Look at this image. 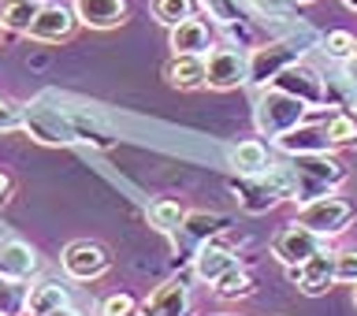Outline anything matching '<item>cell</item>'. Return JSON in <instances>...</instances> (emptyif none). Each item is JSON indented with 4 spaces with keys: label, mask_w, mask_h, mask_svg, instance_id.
Listing matches in <instances>:
<instances>
[{
    "label": "cell",
    "mask_w": 357,
    "mask_h": 316,
    "mask_svg": "<svg viewBox=\"0 0 357 316\" xmlns=\"http://www.w3.org/2000/svg\"><path fill=\"white\" fill-rule=\"evenodd\" d=\"M357 220V205L350 197L335 194V190H328V194L320 197H309L298 205V216L294 223H301V227H309L312 234H320L324 242L328 239H339L342 231H350V223Z\"/></svg>",
    "instance_id": "6da1fadb"
},
{
    "label": "cell",
    "mask_w": 357,
    "mask_h": 316,
    "mask_svg": "<svg viewBox=\"0 0 357 316\" xmlns=\"http://www.w3.org/2000/svg\"><path fill=\"white\" fill-rule=\"evenodd\" d=\"M346 183V164L331 153H312V156H298V164L290 167V197L294 201H309L320 197L328 190Z\"/></svg>",
    "instance_id": "7a4b0ae2"
},
{
    "label": "cell",
    "mask_w": 357,
    "mask_h": 316,
    "mask_svg": "<svg viewBox=\"0 0 357 316\" xmlns=\"http://www.w3.org/2000/svg\"><path fill=\"white\" fill-rule=\"evenodd\" d=\"M305 119H309V105L279 86H268L261 93V100H257V127L268 138H279V134L301 127Z\"/></svg>",
    "instance_id": "3957f363"
},
{
    "label": "cell",
    "mask_w": 357,
    "mask_h": 316,
    "mask_svg": "<svg viewBox=\"0 0 357 316\" xmlns=\"http://www.w3.org/2000/svg\"><path fill=\"white\" fill-rule=\"evenodd\" d=\"M60 268H63L67 279H75V283H93V279H100L112 268V253L93 239H78L63 250Z\"/></svg>",
    "instance_id": "277c9868"
},
{
    "label": "cell",
    "mask_w": 357,
    "mask_h": 316,
    "mask_svg": "<svg viewBox=\"0 0 357 316\" xmlns=\"http://www.w3.org/2000/svg\"><path fill=\"white\" fill-rule=\"evenodd\" d=\"M78 27H82V22H78L71 4H63V0H45L38 19L30 22L26 38L41 41V45H60V41H71Z\"/></svg>",
    "instance_id": "5b68a950"
},
{
    "label": "cell",
    "mask_w": 357,
    "mask_h": 316,
    "mask_svg": "<svg viewBox=\"0 0 357 316\" xmlns=\"http://www.w3.org/2000/svg\"><path fill=\"white\" fill-rule=\"evenodd\" d=\"M290 279L298 283L301 294H309V298H320V294H328V290L339 283V250H317L309 257V261H301L298 268H290Z\"/></svg>",
    "instance_id": "8992f818"
},
{
    "label": "cell",
    "mask_w": 357,
    "mask_h": 316,
    "mask_svg": "<svg viewBox=\"0 0 357 316\" xmlns=\"http://www.w3.org/2000/svg\"><path fill=\"white\" fill-rule=\"evenodd\" d=\"M205 71H208V89H220V93L250 82V60L238 49H227V45H212L205 56Z\"/></svg>",
    "instance_id": "52a82bcc"
},
{
    "label": "cell",
    "mask_w": 357,
    "mask_h": 316,
    "mask_svg": "<svg viewBox=\"0 0 357 316\" xmlns=\"http://www.w3.org/2000/svg\"><path fill=\"white\" fill-rule=\"evenodd\" d=\"M324 242L320 234H312L309 227H301V223H287V227H279L272 234V257L279 264H287V268H298L301 261H309L317 250H324Z\"/></svg>",
    "instance_id": "ba28073f"
},
{
    "label": "cell",
    "mask_w": 357,
    "mask_h": 316,
    "mask_svg": "<svg viewBox=\"0 0 357 316\" xmlns=\"http://www.w3.org/2000/svg\"><path fill=\"white\" fill-rule=\"evenodd\" d=\"M301 60V49L294 41H268V45H257L253 56H250V82L253 86H272L275 75L283 67L298 63Z\"/></svg>",
    "instance_id": "9c48e42d"
},
{
    "label": "cell",
    "mask_w": 357,
    "mask_h": 316,
    "mask_svg": "<svg viewBox=\"0 0 357 316\" xmlns=\"http://www.w3.org/2000/svg\"><path fill=\"white\" fill-rule=\"evenodd\" d=\"M22 127H26L38 142H45V145L75 142L71 116H63V112H56V108H45V105H26L22 108Z\"/></svg>",
    "instance_id": "30bf717a"
},
{
    "label": "cell",
    "mask_w": 357,
    "mask_h": 316,
    "mask_svg": "<svg viewBox=\"0 0 357 316\" xmlns=\"http://www.w3.org/2000/svg\"><path fill=\"white\" fill-rule=\"evenodd\" d=\"M279 89H287V93H294L301 97L309 108H320V105H328V86H324V78L317 67H309L305 60H298V63H290L283 67V71L275 75V82Z\"/></svg>",
    "instance_id": "8fae6325"
},
{
    "label": "cell",
    "mask_w": 357,
    "mask_h": 316,
    "mask_svg": "<svg viewBox=\"0 0 357 316\" xmlns=\"http://www.w3.org/2000/svg\"><path fill=\"white\" fill-rule=\"evenodd\" d=\"M138 316H190V287L183 276L164 279L138 306Z\"/></svg>",
    "instance_id": "7c38bea8"
},
{
    "label": "cell",
    "mask_w": 357,
    "mask_h": 316,
    "mask_svg": "<svg viewBox=\"0 0 357 316\" xmlns=\"http://www.w3.org/2000/svg\"><path fill=\"white\" fill-rule=\"evenodd\" d=\"M38 253L33 246H26L22 239H4L0 242V279H11V283H26V279L38 276Z\"/></svg>",
    "instance_id": "4fadbf2b"
},
{
    "label": "cell",
    "mask_w": 357,
    "mask_h": 316,
    "mask_svg": "<svg viewBox=\"0 0 357 316\" xmlns=\"http://www.w3.org/2000/svg\"><path fill=\"white\" fill-rule=\"evenodd\" d=\"M75 15L89 30H116L127 22V0H71Z\"/></svg>",
    "instance_id": "5bb4252c"
},
{
    "label": "cell",
    "mask_w": 357,
    "mask_h": 316,
    "mask_svg": "<svg viewBox=\"0 0 357 316\" xmlns=\"http://www.w3.org/2000/svg\"><path fill=\"white\" fill-rule=\"evenodd\" d=\"M275 145L283 153H290V156H312V153H331L335 149L328 130H324V123H309V119L301 123V127H294V130L279 134Z\"/></svg>",
    "instance_id": "9a60e30c"
},
{
    "label": "cell",
    "mask_w": 357,
    "mask_h": 316,
    "mask_svg": "<svg viewBox=\"0 0 357 316\" xmlns=\"http://www.w3.org/2000/svg\"><path fill=\"white\" fill-rule=\"evenodd\" d=\"M167 45H172L175 56H208L212 49V30L205 19H183L178 27H172L167 33Z\"/></svg>",
    "instance_id": "2e32d148"
},
{
    "label": "cell",
    "mask_w": 357,
    "mask_h": 316,
    "mask_svg": "<svg viewBox=\"0 0 357 316\" xmlns=\"http://www.w3.org/2000/svg\"><path fill=\"white\" fill-rule=\"evenodd\" d=\"M231 268H238V257H234L223 242L216 239H208V242H201V250L194 257V276L201 279V283H216L220 276H227Z\"/></svg>",
    "instance_id": "e0dca14e"
},
{
    "label": "cell",
    "mask_w": 357,
    "mask_h": 316,
    "mask_svg": "<svg viewBox=\"0 0 357 316\" xmlns=\"http://www.w3.org/2000/svg\"><path fill=\"white\" fill-rule=\"evenodd\" d=\"M167 82L183 93H194V89H205L208 86V71H205V56H172L167 63Z\"/></svg>",
    "instance_id": "ac0fdd59"
},
{
    "label": "cell",
    "mask_w": 357,
    "mask_h": 316,
    "mask_svg": "<svg viewBox=\"0 0 357 316\" xmlns=\"http://www.w3.org/2000/svg\"><path fill=\"white\" fill-rule=\"evenodd\" d=\"M231 164L238 167V175H264L272 167V156H268V145L257 138H245L231 149Z\"/></svg>",
    "instance_id": "d6986e66"
},
{
    "label": "cell",
    "mask_w": 357,
    "mask_h": 316,
    "mask_svg": "<svg viewBox=\"0 0 357 316\" xmlns=\"http://www.w3.org/2000/svg\"><path fill=\"white\" fill-rule=\"evenodd\" d=\"M63 306H67V290L56 279H41V283H33L26 290V316H45Z\"/></svg>",
    "instance_id": "ffe728a7"
},
{
    "label": "cell",
    "mask_w": 357,
    "mask_h": 316,
    "mask_svg": "<svg viewBox=\"0 0 357 316\" xmlns=\"http://www.w3.org/2000/svg\"><path fill=\"white\" fill-rule=\"evenodd\" d=\"M45 0H4L0 4V27H4L8 33H26L30 22L38 19Z\"/></svg>",
    "instance_id": "44dd1931"
},
{
    "label": "cell",
    "mask_w": 357,
    "mask_h": 316,
    "mask_svg": "<svg viewBox=\"0 0 357 316\" xmlns=\"http://www.w3.org/2000/svg\"><path fill=\"white\" fill-rule=\"evenodd\" d=\"M227 227H231V216H223V212H186V220H183V231L197 242L216 239Z\"/></svg>",
    "instance_id": "7402d4cb"
},
{
    "label": "cell",
    "mask_w": 357,
    "mask_h": 316,
    "mask_svg": "<svg viewBox=\"0 0 357 316\" xmlns=\"http://www.w3.org/2000/svg\"><path fill=\"white\" fill-rule=\"evenodd\" d=\"M212 294H216L220 301L250 298V294H253V279H250V272H242V268H231L227 276H220L216 283H212Z\"/></svg>",
    "instance_id": "603a6c76"
},
{
    "label": "cell",
    "mask_w": 357,
    "mask_h": 316,
    "mask_svg": "<svg viewBox=\"0 0 357 316\" xmlns=\"http://www.w3.org/2000/svg\"><path fill=\"white\" fill-rule=\"evenodd\" d=\"M194 15H197V0H153V19L164 22L167 30Z\"/></svg>",
    "instance_id": "cb8c5ba5"
},
{
    "label": "cell",
    "mask_w": 357,
    "mask_h": 316,
    "mask_svg": "<svg viewBox=\"0 0 357 316\" xmlns=\"http://www.w3.org/2000/svg\"><path fill=\"white\" fill-rule=\"evenodd\" d=\"M186 220V209L178 201H153L149 205V223L156 231H178Z\"/></svg>",
    "instance_id": "d4e9b609"
},
{
    "label": "cell",
    "mask_w": 357,
    "mask_h": 316,
    "mask_svg": "<svg viewBox=\"0 0 357 316\" xmlns=\"http://www.w3.org/2000/svg\"><path fill=\"white\" fill-rule=\"evenodd\" d=\"M324 130H328L331 145H354L357 142V119L350 112H331L328 123H324Z\"/></svg>",
    "instance_id": "484cf974"
},
{
    "label": "cell",
    "mask_w": 357,
    "mask_h": 316,
    "mask_svg": "<svg viewBox=\"0 0 357 316\" xmlns=\"http://www.w3.org/2000/svg\"><path fill=\"white\" fill-rule=\"evenodd\" d=\"M357 49V38L350 30H328L324 33V52L331 56V60H350Z\"/></svg>",
    "instance_id": "4316f807"
},
{
    "label": "cell",
    "mask_w": 357,
    "mask_h": 316,
    "mask_svg": "<svg viewBox=\"0 0 357 316\" xmlns=\"http://www.w3.org/2000/svg\"><path fill=\"white\" fill-rule=\"evenodd\" d=\"M26 313V290L11 279H0V316H19Z\"/></svg>",
    "instance_id": "83f0119b"
},
{
    "label": "cell",
    "mask_w": 357,
    "mask_h": 316,
    "mask_svg": "<svg viewBox=\"0 0 357 316\" xmlns=\"http://www.w3.org/2000/svg\"><path fill=\"white\" fill-rule=\"evenodd\" d=\"M97 316H138V301L130 294H108V298H100Z\"/></svg>",
    "instance_id": "f1b7e54d"
},
{
    "label": "cell",
    "mask_w": 357,
    "mask_h": 316,
    "mask_svg": "<svg viewBox=\"0 0 357 316\" xmlns=\"http://www.w3.org/2000/svg\"><path fill=\"white\" fill-rule=\"evenodd\" d=\"M298 0H250V8L264 19H290Z\"/></svg>",
    "instance_id": "f546056e"
},
{
    "label": "cell",
    "mask_w": 357,
    "mask_h": 316,
    "mask_svg": "<svg viewBox=\"0 0 357 316\" xmlns=\"http://www.w3.org/2000/svg\"><path fill=\"white\" fill-rule=\"evenodd\" d=\"M22 127V105H15L11 97H0V134Z\"/></svg>",
    "instance_id": "4dcf8cb0"
},
{
    "label": "cell",
    "mask_w": 357,
    "mask_h": 316,
    "mask_svg": "<svg viewBox=\"0 0 357 316\" xmlns=\"http://www.w3.org/2000/svg\"><path fill=\"white\" fill-rule=\"evenodd\" d=\"M339 283L357 287V246L354 250H339Z\"/></svg>",
    "instance_id": "1f68e13d"
},
{
    "label": "cell",
    "mask_w": 357,
    "mask_h": 316,
    "mask_svg": "<svg viewBox=\"0 0 357 316\" xmlns=\"http://www.w3.org/2000/svg\"><path fill=\"white\" fill-rule=\"evenodd\" d=\"M201 4H205L220 22H227V27H231L234 19H242V15H238V4H234V0H201Z\"/></svg>",
    "instance_id": "d6a6232c"
},
{
    "label": "cell",
    "mask_w": 357,
    "mask_h": 316,
    "mask_svg": "<svg viewBox=\"0 0 357 316\" xmlns=\"http://www.w3.org/2000/svg\"><path fill=\"white\" fill-rule=\"evenodd\" d=\"M11 190H15V183H11V175L8 172H0V205L11 197Z\"/></svg>",
    "instance_id": "836d02e7"
},
{
    "label": "cell",
    "mask_w": 357,
    "mask_h": 316,
    "mask_svg": "<svg viewBox=\"0 0 357 316\" xmlns=\"http://www.w3.org/2000/svg\"><path fill=\"white\" fill-rule=\"evenodd\" d=\"M346 75H350V82H354V89H357V56H350V60H346Z\"/></svg>",
    "instance_id": "e575fe53"
},
{
    "label": "cell",
    "mask_w": 357,
    "mask_h": 316,
    "mask_svg": "<svg viewBox=\"0 0 357 316\" xmlns=\"http://www.w3.org/2000/svg\"><path fill=\"white\" fill-rule=\"evenodd\" d=\"M45 316H82V313L71 309V306H63V309H52V313H45Z\"/></svg>",
    "instance_id": "d590c367"
},
{
    "label": "cell",
    "mask_w": 357,
    "mask_h": 316,
    "mask_svg": "<svg viewBox=\"0 0 357 316\" xmlns=\"http://www.w3.org/2000/svg\"><path fill=\"white\" fill-rule=\"evenodd\" d=\"M342 4H346V8H350V11H357V0H342Z\"/></svg>",
    "instance_id": "8d00e7d4"
},
{
    "label": "cell",
    "mask_w": 357,
    "mask_h": 316,
    "mask_svg": "<svg viewBox=\"0 0 357 316\" xmlns=\"http://www.w3.org/2000/svg\"><path fill=\"white\" fill-rule=\"evenodd\" d=\"M298 4H317V0H298Z\"/></svg>",
    "instance_id": "74e56055"
},
{
    "label": "cell",
    "mask_w": 357,
    "mask_h": 316,
    "mask_svg": "<svg viewBox=\"0 0 357 316\" xmlns=\"http://www.w3.org/2000/svg\"><path fill=\"white\" fill-rule=\"evenodd\" d=\"M212 316H234V313H212Z\"/></svg>",
    "instance_id": "f35d334b"
},
{
    "label": "cell",
    "mask_w": 357,
    "mask_h": 316,
    "mask_svg": "<svg viewBox=\"0 0 357 316\" xmlns=\"http://www.w3.org/2000/svg\"><path fill=\"white\" fill-rule=\"evenodd\" d=\"M354 306H357V287H354Z\"/></svg>",
    "instance_id": "ab89813d"
},
{
    "label": "cell",
    "mask_w": 357,
    "mask_h": 316,
    "mask_svg": "<svg viewBox=\"0 0 357 316\" xmlns=\"http://www.w3.org/2000/svg\"><path fill=\"white\" fill-rule=\"evenodd\" d=\"M354 56H357V49H354Z\"/></svg>",
    "instance_id": "60d3db41"
},
{
    "label": "cell",
    "mask_w": 357,
    "mask_h": 316,
    "mask_svg": "<svg viewBox=\"0 0 357 316\" xmlns=\"http://www.w3.org/2000/svg\"><path fill=\"white\" fill-rule=\"evenodd\" d=\"M0 30H4V27H0Z\"/></svg>",
    "instance_id": "b9f144b4"
}]
</instances>
